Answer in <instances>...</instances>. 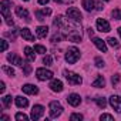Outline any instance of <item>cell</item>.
I'll list each match as a JSON object with an SVG mask.
<instances>
[{"mask_svg":"<svg viewBox=\"0 0 121 121\" xmlns=\"http://www.w3.org/2000/svg\"><path fill=\"white\" fill-rule=\"evenodd\" d=\"M78 58H80V50L77 47H70L66 53V61L69 64H74L78 61Z\"/></svg>","mask_w":121,"mask_h":121,"instance_id":"obj_1","label":"cell"},{"mask_svg":"<svg viewBox=\"0 0 121 121\" xmlns=\"http://www.w3.org/2000/svg\"><path fill=\"white\" fill-rule=\"evenodd\" d=\"M48 110H50V117L51 118H57L63 112V105L58 101H51L50 105H48Z\"/></svg>","mask_w":121,"mask_h":121,"instance_id":"obj_2","label":"cell"},{"mask_svg":"<svg viewBox=\"0 0 121 121\" xmlns=\"http://www.w3.org/2000/svg\"><path fill=\"white\" fill-rule=\"evenodd\" d=\"M64 76H66V78H67V81H69V84H71V86H80L81 83H83V78L77 74V73H73V71H64Z\"/></svg>","mask_w":121,"mask_h":121,"instance_id":"obj_3","label":"cell"},{"mask_svg":"<svg viewBox=\"0 0 121 121\" xmlns=\"http://www.w3.org/2000/svg\"><path fill=\"white\" fill-rule=\"evenodd\" d=\"M36 76L40 81H46V80H51L53 78V71L47 70V69H37L36 70Z\"/></svg>","mask_w":121,"mask_h":121,"instance_id":"obj_4","label":"cell"},{"mask_svg":"<svg viewBox=\"0 0 121 121\" xmlns=\"http://www.w3.org/2000/svg\"><path fill=\"white\" fill-rule=\"evenodd\" d=\"M66 14H67L69 19H71V20H74V22H81V19H83L80 10L76 9V7H69L67 12H66Z\"/></svg>","mask_w":121,"mask_h":121,"instance_id":"obj_5","label":"cell"},{"mask_svg":"<svg viewBox=\"0 0 121 121\" xmlns=\"http://www.w3.org/2000/svg\"><path fill=\"white\" fill-rule=\"evenodd\" d=\"M95 24H97V30L101 31V33H108L111 30L110 23L107 20H104V19H97V23Z\"/></svg>","mask_w":121,"mask_h":121,"instance_id":"obj_6","label":"cell"},{"mask_svg":"<svg viewBox=\"0 0 121 121\" xmlns=\"http://www.w3.org/2000/svg\"><path fill=\"white\" fill-rule=\"evenodd\" d=\"M44 114V107L43 105H34L33 107V110H31V115H30V118L31 120H39V118H41V115Z\"/></svg>","mask_w":121,"mask_h":121,"instance_id":"obj_7","label":"cell"},{"mask_svg":"<svg viewBox=\"0 0 121 121\" xmlns=\"http://www.w3.org/2000/svg\"><path fill=\"white\" fill-rule=\"evenodd\" d=\"M110 105L117 112H121V97L120 95H111L110 97Z\"/></svg>","mask_w":121,"mask_h":121,"instance_id":"obj_8","label":"cell"},{"mask_svg":"<svg viewBox=\"0 0 121 121\" xmlns=\"http://www.w3.org/2000/svg\"><path fill=\"white\" fill-rule=\"evenodd\" d=\"M7 61L12 63V64H14V66H19V67H23V66L26 64L17 54H9V56H7Z\"/></svg>","mask_w":121,"mask_h":121,"instance_id":"obj_9","label":"cell"},{"mask_svg":"<svg viewBox=\"0 0 121 121\" xmlns=\"http://www.w3.org/2000/svg\"><path fill=\"white\" fill-rule=\"evenodd\" d=\"M67 101H69V104H70V105L77 107V105H80V103H81V97H80L78 94L73 93V94H70V95L67 97Z\"/></svg>","mask_w":121,"mask_h":121,"instance_id":"obj_10","label":"cell"},{"mask_svg":"<svg viewBox=\"0 0 121 121\" xmlns=\"http://www.w3.org/2000/svg\"><path fill=\"white\" fill-rule=\"evenodd\" d=\"M50 88H51V91H54V93H60V91H63V83L60 81V80H51L50 81Z\"/></svg>","mask_w":121,"mask_h":121,"instance_id":"obj_11","label":"cell"},{"mask_svg":"<svg viewBox=\"0 0 121 121\" xmlns=\"http://www.w3.org/2000/svg\"><path fill=\"white\" fill-rule=\"evenodd\" d=\"M93 43H94V46H95L100 51L107 53V44H105L104 40H101V39H98V37H94V39H93Z\"/></svg>","mask_w":121,"mask_h":121,"instance_id":"obj_12","label":"cell"},{"mask_svg":"<svg viewBox=\"0 0 121 121\" xmlns=\"http://www.w3.org/2000/svg\"><path fill=\"white\" fill-rule=\"evenodd\" d=\"M22 90H23L24 94H31V95H34V94L39 93V88L36 86H33V84H24L22 87Z\"/></svg>","mask_w":121,"mask_h":121,"instance_id":"obj_13","label":"cell"},{"mask_svg":"<svg viewBox=\"0 0 121 121\" xmlns=\"http://www.w3.org/2000/svg\"><path fill=\"white\" fill-rule=\"evenodd\" d=\"M0 10H2L3 17L10 16V3L7 2V0H3V2H2V4H0Z\"/></svg>","mask_w":121,"mask_h":121,"instance_id":"obj_14","label":"cell"},{"mask_svg":"<svg viewBox=\"0 0 121 121\" xmlns=\"http://www.w3.org/2000/svg\"><path fill=\"white\" fill-rule=\"evenodd\" d=\"M16 14L20 17V19H24V20H30V14H29V12L26 10V9H23V7H20V6H17L16 7Z\"/></svg>","mask_w":121,"mask_h":121,"instance_id":"obj_15","label":"cell"},{"mask_svg":"<svg viewBox=\"0 0 121 121\" xmlns=\"http://www.w3.org/2000/svg\"><path fill=\"white\" fill-rule=\"evenodd\" d=\"M20 34H22V37H23L24 40H27V41H33V40H34L33 33H31V31H30V29H27V27L20 29Z\"/></svg>","mask_w":121,"mask_h":121,"instance_id":"obj_16","label":"cell"},{"mask_svg":"<svg viewBox=\"0 0 121 121\" xmlns=\"http://www.w3.org/2000/svg\"><path fill=\"white\" fill-rule=\"evenodd\" d=\"M14 101H16V105H17L19 108H26V107L29 105V100H27V98H24L23 95L16 97V98H14Z\"/></svg>","mask_w":121,"mask_h":121,"instance_id":"obj_17","label":"cell"},{"mask_svg":"<svg viewBox=\"0 0 121 121\" xmlns=\"http://www.w3.org/2000/svg\"><path fill=\"white\" fill-rule=\"evenodd\" d=\"M36 34H37V37L44 39V37L48 34V27H47V26H39V27L36 29Z\"/></svg>","mask_w":121,"mask_h":121,"instance_id":"obj_18","label":"cell"},{"mask_svg":"<svg viewBox=\"0 0 121 121\" xmlns=\"http://www.w3.org/2000/svg\"><path fill=\"white\" fill-rule=\"evenodd\" d=\"M34 51H36V50H33L31 47H24V54H26V57H27L29 61H34V60H36Z\"/></svg>","mask_w":121,"mask_h":121,"instance_id":"obj_19","label":"cell"},{"mask_svg":"<svg viewBox=\"0 0 121 121\" xmlns=\"http://www.w3.org/2000/svg\"><path fill=\"white\" fill-rule=\"evenodd\" d=\"M83 7H84L87 12H93L94 7H95L94 0H83Z\"/></svg>","mask_w":121,"mask_h":121,"instance_id":"obj_20","label":"cell"},{"mask_svg":"<svg viewBox=\"0 0 121 121\" xmlns=\"http://www.w3.org/2000/svg\"><path fill=\"white\" fill-rule=\"evenodd\" d=\"M105 86V80L103 76H97V78L93 81V87H97V88H101Z\"/></svg>","mask_w":121,"mask_h":121,"instance_id":"obj_21","label":"cell"},{"mask_svg":"<svg viewBox=\"0 0 121 121\" xmlns=\"http://www.w3.org/2000/svg\"><path fill=\"white\" fill-rule=\"evenodd\" d=\"M95 103H97V105L100 108H105V105H107V100L104 97H97L95 98Z\"/></svg>","mask_w":121,"mask_h":121,"instance_id":"obj_22","label":"cell"},{"mask_svg":"<svg viewBox=\"0 0 121 121\" xmlns=\"http://www.w3.org/2000/svg\"><path fill=\"white\" fill-rule=\"evenodd\" d=\"M107 43H108L111 47H114V48H117V47L120 46V43H118L117 39H114V37H108V39H107Z\"/></svg>","mask_w":121,"mask_h":121,"instance_id":"obj_23","label":"cell"},{"mask_svg":"<svg viewBox=\"0 0 121 121\" xmlns=\"http://www.w3.org/2000/svg\"><path fill=\"white\" fill-rule=\"evenodd\" d=\"M12 100H13L12 95H4V97H3V105H4L6 108H9V107L12 105Z\"/></svg>","mask_w":121,"mask_h":121,"instance_id":"obj_24","label":"cell"},{"mask_svg":"<svg viewBox=\"0 0 121 121\" xmlns=\"http://www.w3.org/2000/svg\"><path fill=\"white\" fill-rule=\"evenodd\" d=\"M3 71H4L6 74H9L10 77H13V76H14V69H13V67H9V66H3Z\"/></svg>","mask_w":121,"mask_h":121,"instance_id":"obj_25","label":"cell"},{"mask_svg":"<svg viewBox=\"0 0 121 121\" xmlns=\"http://www.w3.org/2000/svg\"><path fill=\"white\" fill-rule=\"evenodd\" d=\"M111 16H112V19H115V20H121V9H115V10H112Z\"/></svg>","mask_w":121,"mask_h":121,"instance_id":"obj_26","label":"cell"},{"mask_svg":"<svg viewBox=\"0 0 121 121\" xmlns=\"http://www.w3.org/2000/svg\"><path fill=\"white\" fill-rule=\"evenodd\" d=\"M94 63H95V66H97L98 69L104 67V60H103L101 57H95V58H94Z\"/></svg>","mask_w":121,"mask_h":121,"instance_id":"obj_27","label":"cell"},{"mask_svg":"<svg viewBox=\"0 0 121 121\" xmlns=\"http://www.w3.org/2000/svg\"><path fill=\"white\" fill-rule=\"evenodd\" d=\"M34 50H36V53H40V54H44L46 53V47L41 46V44H36L34 46Z\"/></svg>","mask_w":121,"mask_h":121,"instance_id":"obj_28","label":"cell"},{"mask_svg":"<svg viewBox=\"0 0 121 121\" xmlns=\"http://www.w3.org/2000/svg\"><path fill=\"white\" fill-rule=\"evenodd\" d=\"M16 120H19V121H27L29 117H27L24 112H17V114H16Z\"/></svg>","mask_w":121,"mask_h":121,"instance_id":"obj_29","label":"cell"},{"mask_svg":"<svg viewBox=\"0 0 121 121\" xmlns=\"http://www.w3.org/2000/svg\"><path fill=\"white\" fill-rule=\"evenodd\" d=\"M9 48V43L6 41V40H0V50L2 51H6Z\"/></svg>","mask_w":121,"mask_h":121,"instance_id":"obj_30","label":"cell"},{"mask_svg":"<svg viewBox=\"0 0 121 121\" xmlns=\"http://www.w3.org/2000/svg\"><path fill=\"white\" fill-rule=\"evenodd\" d=\"M51 63H53L51 56H44V58H43V64H46V66H51Z\"/></svg>","mask_w":121,"mask_h":121,"instance_id":"obj_31","label":"cell"},{"mask_svg":"<svg viewBox=\"0 0 121 121\" xmlns=\"http://www.w3.org/2000/svg\"><path fill=\"white\" fill-rule=\"evenodd\" d=\"M61 39H63V33H61V31H60L58 34H54V36H53V39H51V41H53V43H58V41H60V40H61Z\"/></svg>","mask_w":121,"mask_h":121,"instance_id":"obj_32","label":"cell"},{"mask_svg":"<svg viewBox=\"0 0 121 121\" xmlns=\"http://www.w3.org/2000/svg\"><path fill=\"white\" fill-rule=\"evenodd\" d=\"M70 120H71V121H81V120H83V115H81V114H77V112H74V114H71Z\"/></svg>","mask_w":121,"mask_h":121,"instance_id":"obj_33","label":"cell"},{"mask_svg":"<svg viewBox=\"0 0 121 121\" xmlns=\"http://www.w3.org/2000/svg\"><path fill=\"white\" fill-rule=\"evenodd\" d=\"M100 120H101V121H112L114 118H112V115H110V114H101V115H100Z\"/></svg>","mask_w":121,"mask_h":121,"instance_id":"obj_34","label":"cell"},{"mask_svg":"<svg viewBox=\"0 0 121 121\" xmlns=\"http://www.w3.org/2000/svg\"><path fill=\"white\" fill-rule=\"evenodd\" d=\"M36 16H37V19H39L40 22H43V20H46V16H44V14H43V13H41L40 10H39V12H36Z\"/></svg>","mask_w":121,"mask_h":121,"instance_id":"obj_35","label":"cell"},{"mask_svg":"<svg viewBox=\"0 0 121 121\" xmlns=\"http://www.w3.org/2000/svg\"><path fill=\"white\" fill-rule=\"evenodd\" d=\"M40 12H41L44 16H50V14H51V10H50L48 7H47V9H43V10H40Z\"/></svg>","mask_w":121,"mask_h":121,"instance_id":"obj_36","label":"cell"},{"mask_svg":"<svg viewBox=\"0 0 121 121\" xmlns=\"http://www.w3.org/2000/svg\"><path fill=\"white\" fill-rule=\"evenodd\" d=\"M112 84H117L118 81H120V74H115V76H112Z\"/></svg>","mask_w":121,"mask_h":121,"instance_id":"obj_37","label":"cell"},{"mask_svg":"<svg viewBox=\"0 0 121 121\" xmlns=\"http://www.w3.org/2000/svg\"><path fill=\"white\" fill-rule=\"evenodd\" d=\"M6 19V23L9 24V26H13V20H12V16H7V17H4Z\"/></svg>","mask_w":121,"mask_h":121,"instance_id":"obj_38","label":"cell"},{"mask_svg":"<svg viewBox=\"0 0 121 121\" xmlns=\"http://www.w3.org/2000/svg\"><path fill=\"white\" fill-rule=\"evenodd\" d=\"M31 71V69H30V66L29 64H24V74H29Z\"/></svg>","mask_w":121,"mask_h":121,"instance_id":"obj_39","label":"cell"},{"mask_svg":"<svg viewBox=\"0 0 121 121\" xmlns=\"http://www.w3.org/2000/svg\"><path fill=\"white\" fill-rule=\"evenodd\" d=\"M4 88H6V86H4V83L2 81V83H0V93H3V91H4Z\"/></svg>","mask_w":121,"mask_h":121,"instance_id":"obj_40","label":"cell"},{"mask_svg":"<svg viewBox=\"0 0 121 121\" xmlns=\"http://www.w3.org/2000/svg\"><path fill=\"white\" fill-rule=\"evenodd\" d=\"M48 3V0H39V4H41V6H46Z\"/></svg>","mask_w":121,"mask_h":121,"instance_id":"obj_41","label":"cell"},{"mask_svg":"<svg viewBox=\"0 0 121 121\" xmlns=\"http://www.w3.org/2000/svg\"><path fill=\"white\" fill-rule=\"evenodd\" d=\"M88 36H90V37L94 36V30H93V29H88Z\"/></svg>","mask_w":121,"mask_h":121,"instance_id":"obj_42","label":"cell"},{"mask_svg":"<svg viewBox=\"0 0 121 121\" xmlns=\"http://www.w3.org/2000/svg\"><path fill=\"white\" fill-rule=\"evenodd\" d=\"M95 7H97V9H98V10H101V9H103V7H101V4H100V3H97V4H95Z\"/></svg>","mask_w":121,"mask_h":121,"instance_id":"obj_43","label":"cell"},{"mask_svg":"<svg viewBox=\"0 0 121 121\" xmlns=\"http://www.w3.org/2000/svg\"><path fill=\"white\" fill-rule=\"evenodd\" d=\"M2 120H6V121H7V120H9V117H7V115H2Z\"/></svg>","mask_w":121,"mask_h":121,"instance_id":"obj_44","label":"cell"},{"mask_svg":"<svg viewBox=\"0 0 121 121\" xmlns=\"http://www.w3.org/2000/svg\"><path fill=\"white\" fill-rule=\"evenodd\" d=\"M118 34H120V37H121V27H118Z\"/></svg>","mask_w":121,"mask_h":121,"instance_id":"obj_45","label":"cell"},{"mask_svg":"<svg viewBox=\"0 0 121 121\" xmlns=\"http://www.w3.org/2000/svg\"><path fill=\"white\" fill-rule=\"evenodd\" d=\"M54 2H63V0H54Z\"/></svg>","mask_w":121,"mask_h":121,"instance_id":"obj_46","label":"cell"},{"mask_svg":"<svg viewBox=\"0 0 121 121\" xmlns=\"http://www.w3.org/2000/svg\"><path fill=\"white\" fill-rule=\"evenodd\" d=\"M23 2H29V0H23Z\"/></svg>","mask_w":121,"mask_h":121,"instance_id":"obj_47","label":"cell"},{"mask_svg":"<svg viewBox=\"0 0 121 121\" xmlns=\"http://www.w3.org/2000/svg\"><path fill=\"white\" fill-rule=\"evenodd\" d=\"M104 2H108V0H104Z\"/></svg>","mask_w":121,"mask_h":121,"instance_id":"obj_48","label":"cell"}]
</instances>
